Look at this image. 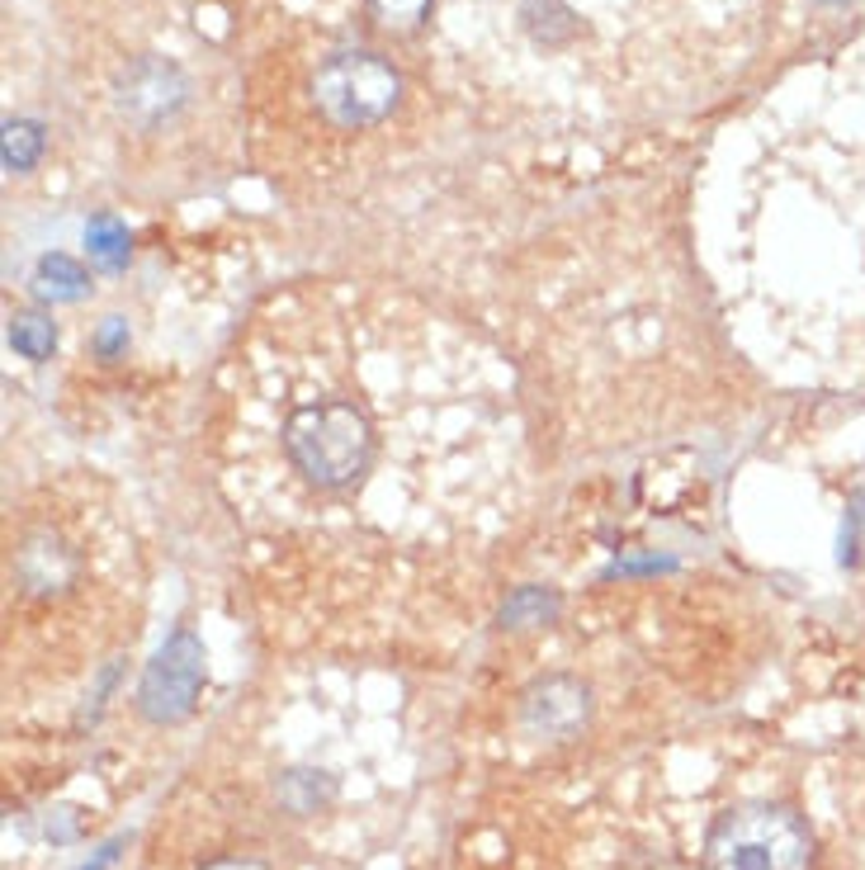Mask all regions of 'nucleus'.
Here are the masks:
<instances>
[{
	"label": "nucleus",
	"instance_id": "1",
	"mask_svg": "<svg viewBox=\"0 0 865 870\" xmlns=\"http://www.w3.org/2000/svg\"><path fill=\"white\" fill-rule=\"evenodd\" d=\"M241 521L341 549L488 544L525 501L516 374L482 336L374 284H299L255 312L218 393Z\"/></svg>",
	"mask_w": 865,
	"mask_h": 870
},
{
	"label": "nucleus",
	"instance_id": "2",
	"mask_svg": "<svg viewBox=\"0 0 865 870\" xmlns=\"http://www.w3.org/2000/svg\"><path fill=\"white\" fill-rule=\"evenodd\" d=\"M710 289L734 346L804 388L865 393V100L766 133L710 223Z\"/></svg>",
	"mask_w": 865,
	"mask_h": 870
},
{
	"label": "nucleus",
	"instance_id": "3",
	"mask_svg": "<svg viewBox=\"0 0 865 870\" xmlns=\"http://www.w3.org/2000/svg\"><path fill=\"white\" fill-rule=\"evenodd\" d=\"M762 0H444L454 44L516 100L662 119L748 62Z\"/></svg>",
	"mask_w": 865,
	"mask_h": 870
},
{
	"label": "nucleus",
	"instance_id": "4",
	"mask_svg": "<svg viewBox=\"0 0 865 870\" xmlns=\"http://www.w3.org/2000/svg\"><path fill=\"white\" fill-rule=\"evenodd\" d=\"M700 870H818V833L790 799H734L700 837Z\"/></svg>",
	"mask_w": 865,
	"mask_h": 870
},
{
	"label": "nucleus",
	"instance_id": "5",
	"mask_svg": "<svg viewBox=\"0 0 865 870\" xmlns=\"http://www.w3.org/2000/svg\"><path fill=\"white\" fill-rule=\"evenodd\" d=\"M398 95H402V76L393 72V62H384L378 52H364V48L331 52L313 76L317 114L341 133H364L384 124L393 114Z\"/></svg>",
	"mask_w": 865,
	"mask_h": 870
},
{
	"label": "nucleus",
	"instance_id": "6",
	"mask_svg": "<svg viewBox=\"0 0 865 870\" xmlns=\"http://www.w3.org/2000/svg\"><path fill=\"white\" fill-rule=\"evenodd\" d=\"M204 644H199L189 630L171 634L166 644H161V652L152 662H147L142 682H138V714L147 719V724H185L189 714H195L199 705V691H204Z\"/></svg>",
	"mask_w": 865,
	"mask_h": 870
},
{
	"label": "nucleus",
	"instance_id": "7",
	"mask_svg": "<svg viewBox=\"0 0 865 870\" xmlns=\"http://www.w3.org/2000/svg\"><path fill=\"white\" fill-rule=\"evenodd\" d=\"M591 719V691L577 676H544L521 696V729L535 743H573Z\"/></svg>",
	"mask_w": 865,
	"mask_h": 870
},
{
	"label": "nucleus",
	"instance_id": "8",
	"mask_svg": "<svg viewBox=\"0 0 865 870\" xmlns=\"http://www.w3.org/2000/svg\"><path fill=\"white\" fill-rule=\"evenodd\" d=\"M275 799L293 819H313L336 799V776L322 767H284L275 776Z\"/></svg>",
	"mask_w": 865,
	"mask_h": 870
},
{
	"label": "nucleus",
	"instance_id": "9",
	"mask_svg": "<svg viewBox=\"0 0 865 870\" xmlns=\"http://www.w3.org/2000/svg\"><path fill=\"white\" fill-rule=\"evenodd\" d=\"M369 10L378 15V24H388V29L408 34V29H416V24L426 20L430 0H369Z\"/></svg>",
	"mask_w": 865,
	"mask_h": 870
},
{
	"label": "nucleus",
	"instance_id": "10",
	"mask_svg": "<svg viewBox=\"0 0 865 870\" xmlns=\"http://www.w3.org/2000/svg\"><path fill=\"white\" fill-rule=\"evenodd\" d=\"M10 341H15L29 360H43L48 350H52V326L43 318H20L15 332H10Z\"/></svg>",
	"mask_w": 865,
	"mask_h": 870
},
{
	"label": "nucleus",
	"instance_id": "11",
	"mask_svg": "<svg viewBox=\"0 0 865 870\" xmlns=\"http://www.w3.org/2000/svg\"><path fill=\"white\" fill-rule=\"evenodd\" d=\"M38 128L34 124H10V133H5V166L10 171H24L34 161V152H38Z\"/></svg>",
	"mask_w": 865,
	"mask_h": 870
},
{
	"label": "nucleus",
	"instance_id": "12",
	"mask_svg": "<svg viewBox=\"0 0 865 870\" xmlns=\"http://www.w3.org/2000/svg\"><path fill=\"white\" fill-rule=\"evenodd\" d=\"M90 247H95V256H104L110 265H118V256H124V237H118L110 223H100V233L90 237Z\"/></svg>",
	"mask_w": 865,
	"mask_h": 870
},
{
	"label": "nucleus",
	"instance_id": "13",
	"mask_svg": "<svg viewBox=\"0 0 865 870\" xmlns=\"http://www.w3.org/2000/svg\"><path fill=\"white\" fill-rule=\"evenodd\" d=\"M199 870H269L265 861H255V856H213Z\"/></svg>",
	"mask_w": 865,
	"mask_h": 870
}]
</instances>
